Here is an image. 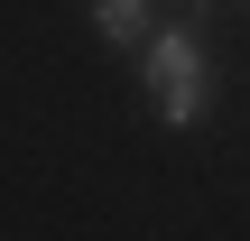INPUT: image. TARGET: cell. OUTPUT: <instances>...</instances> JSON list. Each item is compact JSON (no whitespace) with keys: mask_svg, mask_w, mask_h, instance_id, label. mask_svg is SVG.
Returning <instances> with one entry per match:
<instances>
[{"mask_svg":"<svg viewBox=\"0 0 250 241\" xmlns=\"http://www.w3.org/2000/svg\"><path fill=\"white\" fill-rule=\"evenodd\" d=\"M139 84L158 102L167 130H195L213 111V46H204V9H176V28H158L139 46Z\"/></svg>","mask_w":250,"mask_h":241,"instance_id":"cell-1","label":"cell"},{"mask_svg":"<svg viewBox=\"0 0 250 241\" xmlns=\"http://www.w3.org/2000/svg\"><path fill=\"white\" fill-rule=\"evenodd\" d=\"M83 9H93V28L111 46H148L158 37V0H83Z\"/></svg>","mask_w":250,"mask_h":241,"instance_id":"cell-2","label":"cell"}]
</instances>
